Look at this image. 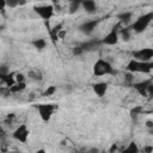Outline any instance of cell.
I'll return each mask as SVG.
<instances>
[{
  "mask_svg": "<svg viewBox=\"0 0 153 153\" xmlns=\"http://www.w3.org/2000/svg\"><path fill=\"white\" fill-rule=\"evenodd\" d=\"M153 20V13L152 12H148V13H145L142 16H140L137 19H135L131 25H130V31H134L136 33H141L143 32L152 23Z\"/></svg>",
  "mask_w": 153,
  "mask_h": 153,
  "instance_id": "1",
  "label": "cell"
},
{
  "mask_svg": "<svg viewBox=\"0 0 153 153\" xmlns=\"http://www.w3.org/2000/svg\"><path fill=\"white\" fill-rule=\"evenodd\" d=\"M92 71H93V75H96V76H104V75H109V74L115 73L111 63L108 60L102 59V57L96 60V62L93 63Z\"/></svg>",
  "mask_w": 153,
  "mask_h": 153,
  "instance_id": "2",
  "label": "cell"
},
{
  "mask_svg": "<svg viewBox=\"0 0 153 153\" xmlns=\"http://www.w3.org/2000/svg\"><path fill=\"white\" fill-rule=\"evenodd\" d=\"M153 68V63L151 62H142V61H137L135 59H131L128 65H127V71L131 72V73H151Z\"/></svg>",
  "mask_w": 153,
  "mask_h": 153,
  "instance_id": "3",
  "label": "cell"
},
{
  "mask_svg": "<svg viewBox=\"0 0 153 153\" xmlns=\"http://www.w3.org/2000/svg\"><path fill=\"white\" fill-rule=\"evenodd\" d=\"M33 11H35V13H36L41 19H43V20H45V22L50 20V19L54 17V13H55L54 6H53L51 4L35 6V7H33Z\"/></svg>",
  "mask_w": 153,
  "mask_h": 153,
  "instance_id": "4",
  "label": "cell"
},
{
  "mask_svg": "<svg viewBox=\"0 0 153 153\" xmlns=\"http://www.w3.org/2000/svg\"><path fill=\"white\" fill-rule=\"evenodd\" d=\"M54 111H55V106L54 104H50V103H42V104H38L37 105V112H38V116L41 117V120L43 122H49L54 115Z\"/></svg>",
  "mask_w": 153,
  "mask_h": 153,
  "instance_id": "5",
  "label": "cell"
},
{
  "mask_svg": "<svg viewBox=\"0 0 153 153\" xmlns=\"http://www.w3.org/2000/svg\"><path fill=\"white\" fill-rule=\"evenodd\" d=\"M29 136H30V129L27 128L26 124H19L12 133V137L20 143H26Z\"/></svg>",
  "mask_w": 153,
  "mask_h": 153,
  "instance_id": "6",
  "label": "cell"
},
{
  "mask_svg": "<svg viewBox=\"0 0 153 153\" xmlns=\"http://www.w3.org/2000/svg\"><path fill=\"white\" fill-rule=\"evenodd\" d=\"M133 59L142 62H151L153 60V49L152 48H141L133 51Z\"/></svg>",
  "mask_w": 153,
  "mask_h": 153,
  "instance_id": "7",
  "label": "cell"
},
{
  "mask_svg": "<svg viewBox=\"0 0 153 153\" xmlns=\"http://www.w3.org/2000/svg\"><path fill=\"white\" fill-rule=\"evenodd\" d=\"M134 88L135 91L140 94V96H151L152 94V90H153V84H152V80H143V81H140V82H135L134 84Z\"/></svg>",
  "mask_w": 153,
  "mask_h": 153,
  "instance_id": "8",
  "label": "cell"
},
{
  "mask_svg": "<svg viewBox=\"0 0 153 153\" xmlns=\"http://www.w3.org/2000/svg\"><path fill=\"white\" fill-rule=\"evenodd\" d=\"M120 41V36H118V29L117 27H112L102 39V43L105 45H116Z\"/></svg>",
  "mask_w": 153,
  "mask_h": 153,
  "instance_id": "9",
  "label": "cell"
},
{
  "mask_svg": "<svg viewBox=\"0 0 153 153\" xmlns=\"http://www.w3.org/2000/svg\"><path fill=\"white\" fill-rule=\"evenodd\" d=\"M98 24H99V19L86 20V22H84V23L79 26V30H80V32H82L84 35H91V33L96 30V27L98 26Z\"/></svg>",
  "mask_w": 153,
  "mask_h": 153,
  "instance_id": "10",
  "label": "cell"
},
{
  "mask_svg": "<svg viewBox=\"0 0 153 153\" xmlns=\"http://www.w3.org/2000/svg\"><path fill=\"white\" fill-rule=\"evenodd\" d=\"M108 88H109V85H108V82H104V81H98V82H94V84L92 85L93 92H94L96 96L99 97V98H102V97H104V96L106 94Z\"/></svg>",
  "mask_w": 153,
  "mask_h": 153,
  "instance_id": "11",
  "label": "cell"
},
{
  "mask_svg": "<svg viewBox=\"0 0 153 153\" xmlns=\"http://www.w3.org/2000/svg\"><path fill=\"white\" fill-rule=\"evenodd\" d=\"M81 7L87 13H93L97 10V4H96L94 0H82L81 1Z\"/></svg>",
  "mask_w": 153,
  "mask_h": 153,
  "instance_id": "12",
  "label": "cell"
},
{
  "mask_svg": "<svg viewBox=\"0 0 153 153\" xmlns=\"http://www.w3.org/2000/svg\"><path fill=\"white\" fill-rule=\"evenodd\" d=\"M26 88V81H20V82H14L13 85H11L8 87L11 93H19L23 92Z\"/></svg>",
  "mask_w": 153,
  "mask_h": 153,
  "instance_id": "13",
  "label": "cell"
},
{
  "mask_svg": "<svg viewBox=\"0 0 153 153\" xmlns=\"http://www.w3.org/2000/svg\"><path fill=\"white\" fill-rule=\"evenodd\" d=\"M47 39L45 38H35L33 41H31V45L37 49V50H43L44 48H47Z\"/></svg>",
  "mask_w": 153,
  "mask_h": 153,
  "instance_id": "14",
  "label": "cell"
},
{
  "mask_svg": "<svg viewBox=\"0 0 153 153\" xmlns=\"http://www.w3.org/2000/svg\"><path fill=\"white\" fill-rule=\"evenodd\" d=\"M118 36H120V39L128 42L131 37V31L129 27H121V29H118Z\"/></svg>",
  "mask_w": 153,
  "mask_h": 153,
  "instance_id": "15",
  "label": "cell"
},
{
  "mask_svg": "<svg viewBox=\"0 0 153 153\" xmlns=\"http://www.w3.org/2000/svg\"><path fill=\"white\" fill-rule=\"evenodd\" d=\"M27 75H29V78H30L31 80H33V81H41V80L43 79V74H42V72L38 71V69H32V71H30V72L27 73Z\"/></svg>",
  "mask_w": 153,
  "mask_h": 153,
  "instance_id": "16",
  "label": "cell"
},
{
  "mask_svg": "<svg viewBox=\"0 0 153 153\" xmlns=\"http://www.w3.org/2000/svg\"><path fill=\"white\" fill-rule=\"evenodd\" d=\"M81 1H82V0H71V1H69V7H68V10H69V13H71V14L75 13V12L81 7Z\"/></svg>",
  "mask_w": 153,
  "mask_h": 153,
  "instance_id": "17",
  "label": "cell"
},
{
  "mask_svg": "<svg viewBox=\"0 0 153 153\" xmlns=\"http://www.w3.org/2000/svg\"><path fill=\"white\" fill-rule=\"evenodd\" d=\"M131 17H133V13H131V12H123V13H121V14L118 16V19H120L121 23L128 24V23H130Z\"/></svg>",
  "mask_w": 153,
  "mask_h": 153,
  "instance_id": "18",
  "label": "cell"
},
{
  "mask_svg": "<svg viewBox=\"0 0 153 153\" xmlns=\"http://www.w3.org/2000/svg\"><path fill=\"white\" fill-rule=\"evenodd\" d=\"M26 2V0H6V6L10 8H14L18 6H22Z\"/></svg>",
  "mask_w": 153,
  "mask_h": 153,
  "instance_id": "19",
  "label": "cell"
},
{
  "mask_svg": "<svg viewBox=\"0 0 153 153\" xmlns=\"http://www.w3.org/2000/svg\"><path fill=\"white\" fill-rule=\"evenodd\" d=\"M124 151H127V152H131V153H137L140 149H139V147H137V145H136L135 142H130V143L128 145V147L124 148Z\"/></svg>",
  "mask_w": 153,
  "mask_h": 153,
  "instance_id": "20",
  "label": "cell"
},
{
  "mask_svg": "<svg viewBox=\"0 0 153 153\" xmlns=\"http://www.w3.org/2000/svg\"><path fill=\"white\" fill-rule=\"evenodd\" d=\"M14 118H16V114H13V112L7 114V115H6V117L4 118V123H5V124H7V126H10V124H12V123H13Z\"/></svg>",
  "mask_w": 153,
  "mask_h": 153,
  "instance_id": "21",
  "label": "cell"
},
{
  "mask_svg": "<svg viewBox=\"0 0 153 153\" xmlns=\"http://www.w3.org/2000/svg\"><path fill=\"white\" fill-rule=\"evenodd\" d=\"M14 80H16V82L25 81V80H26V76H25L23 73H19V72H17V73H14Z\"/></svg>",
  "mask_w": 153,
  "mask_h": 153,
  "instance_id": "22",
  "label": "cell"
},
{
  "mask_svg": "<svg viewBox=\"0 0 153 153\" xmlns=\"http://www.w3.org/2000/svg\"><path fill=\"white\" fill-rule=\"evenodd\" d=\"M55 91H56V87L55 86H49L45 91H44V96H53L54 93H55Z\"/></svg>",
  "mask_w": 153,
  "mask_h": 153,
  "instance_id": "23",
  "label": "cell"
},
{
  "mask_svg": "<svg viewBox=\"0 0 153 153\" xmlns=\"http://www.w3.org/2000/svg\"><path fill=\"white\" fill-rule=\"evenodd\" d=\"M7 73H10L8 67H7L6 65H1V66H0V75H5V74H7Z\"/></svg>",
  "mask_w": 153,
  "mask_h": 153,
  "instance_id": "24",
  "label": "cell"
},
{
  "mask_svg": "<svg viewBox=\"0 0 153 153\" xmlns=\"http://www.w3.org/2000/svg\"><path fill=\"white\" fill-rule=\"evenodd\" d=\"M72 51H73V54H74V55H80V54H82L84 48H82V47H74Z\"/></svg>",
  "mask_w": 153,
  "mask_h": 153,
  "instance_id": "25",
  "label": "cell"
},
{
  "mask_svg": "<svg viewBox=\"0 0 153 153\" xmlns=\"http://www.w3.org/2000/svg\"><path fill=\"white\" fill-rule=\"evenodd\" d=\"M6 7V0H0V11H5Z\"/></svg>",
  "mask_w": 153,
  "mask_h": 153,
  "instance_id": "26",
  "label": "cell"
},
{
  "mask_svg": "<svg viewBox=\"0 0 153 153\" xmlns=\"http://www.w3.org/2000/svg\"><path fill=\"white\" fill-rule=\"evenodd\" d=\"M145 126H146L148 129H152V128H153V121H152V120H147Z\"/></svg>",
  "mask_w": 153,
  "mask_h": 153,
  "instance_id": "27",
  "label": "cell"
},
{
  "mask_svg": "<svg viewBox=\"0 0 153 153\" xmlns=\"http://www.w3.org/2000/svg\"><path fill=\"white\" fill-rule=\"evenodd\" d=\"M143 152H146V153H151V152H153V146H146V147L143 148Z\"/></svg>",
  "mask_w": 153,
  "mask_h": 153,
  "instance_id": "28",
  "label": "cell"
},
{
  "mask_svg": "<svg viewBox=\"0 0 153 153\" xmlns=\"http://www.w3.org/2000/svg\"><path fill=\"white\" fill-rule=\"evenodd\" d=\"M5 136H6V131L4 130L2 127H0V139H4Z\"/></svg>",
  "mask_w": 153,
  "mask_h": 153,
  "instance_id": "29",
  "label": "cell"
},
{
  "mask_svg": "<svg viewBox=\"0 0 153 153\" xmlns=\"http://www.w3.org/2000/svg\"><path fill=\"white\" fill-rule=\"evenodd\" d=\"M109 151H110V152H114V151H117V145H115V143H114V145L111 146V148H110Z\"/></svg>",
  "mask_w": 153,
  "mask_h": 153,
  "instance_id": "30",
  "label": "cell"
}]
</instances>
